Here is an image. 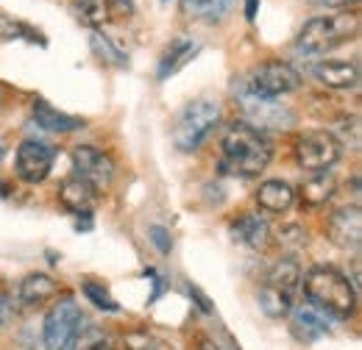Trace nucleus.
Here are the masks:
<instances>
[{
  "label": "nucleus",
  "mask_w": 362,
  "mask_h": 350,
  "mask_svg": "<svg viewBox=\"0 0 362 350\" xmlns=\"http://www.w3.org/2000/svg\"><path fill=\"white\" fill-rule=\"evenodd\" d=\"M223 170L240 178H257L265 173V167L271 164L273 147L268 136L245 123H234L226 131L223 142Z\"/></svg>",
  "instance_id": "obj_1"
},
{
  "label": "nucleus",
  "mask_w": 362,
  "mask_h": 350,
  "mask_svg": "<svg viewBox=\"0 0 362 350\" xmlns=\"http://www.w3.org/2000/svg\"><path fill=\"white\" fill-rule=\"evenodd\" d=\"M8 192H11V186H8L6 181H0V200H6V198H8Z\"/></svg>",
  "instance_id": "obj_32"
},
{
  "label": "nucleus",
  "mask_w": 362,
  "mask_h": 350,
  "mask_svg": "<svg viewBox=\"0 0 362 350\" xmlns=\"http://www.w3.org/2000/svg\"><path fill=\"white\" fill-rule=\"evenodd\" d=\"M340 156H343L340 139L323 128L301 133L296 142V162L310 173H323V170L334 167L340 162Z\"/></svg>",
  "instance_id": "obj_7"
},
{
  "label": "nucleus",
  "mask_w": 362,
  "mask_h": 350,
  "mask_svg": "<svg viewBox=\"0 0 362 350\" xmlns=\"http://www.w3.org/2000/svg\"><path fill=\"white\" fill-rule=\"evenodd\" d=\"M259 306L268 317H287L293 311V295L290 292H281L276 286H262L259 289Z\"/></svg>",
  "instance_id": "obj_24"
},
{
  "label": "nucleus",
  "mask_w": 362,
  "mask_h": 350,
  "mask_svg": "<svg viewBox=\"0 0 362 350\" xmlns=\"http://www.w3.org/2000/svg\"><path fill=\"white\" fill-rule=\"evenodd\" d=\"M81 322H84V314H81V306L76 303V298H62L59 303H53L45 317V328H42L45 348L67 350L70 342L76 339Z\"/></svg>",
  "instance_id": "obj_8"
},
{
  "label": "nucleus",
  "mask_w": 362,
  "mask_h": 350,
  "mask_svg": "<svg viewBox=\"0 0 362 350\" xmlns=\"http://www.w3.org/2000/svg\"><path fill=\"white\" fill-rule=\"evenodd\" d=\"M326 234L337 248H360L362 242V212L357 203L351 206H340L337 212H332V217L326 222Z\"/></svg>",
  "instance_id": "obj_11"
},
{
  "label": "nucleus",
  "mask_w": 362,
  "mask_h": 350,
  "mask_svg": "<svg viewBox=\"0 0 362 350\" xmlns=\"http://www.w3.org/2000/svg\"><path fill=\"white\" fill-rule=\"evenodd\" d=\"M132 11H134L132 0H76L73 3L76 20L81 25H87V28H95V31L100 25H106L109 20L123 17V14H132Z\"/></svg>",
  "instance_id": "obj_12"
},
{
  "label": "nucleus",
  "mask_w": 362,
  "mask_h": 350,
  "mask_svg": "<svg viewBox=\"0 0 362 350\" xmlns=\"http://www.w3.org/2000/svg\"><path fill=\"white\" fill-rule=\"evenodd\" d=\"M313 76L326 89H357L360 84V70L354 61H317Z\"/></svg>",
  "instance_id": "obj_15"
},
{
  "label": "nucleus",
  "mask_w": 362,
  "mask_h": 350,
  "mask_svg": "<svg viewBox=\"0 0 362 350\" xmlns=\"http://www.w3.org/2000/svg\"><path fill=\"white\" fill-rule=\"evenodd\" d=\"M231 8V0H181V11L201 23H221Z\"/></svg>",
  "instance_id": "obj_23"
},
{
  "label": "nucleus",
  "mask_w": 362,
  "mask_h": 350,
  "mask_svg": "<svg viewBox=\"0 0 362 350\" xmlns=\"http://www.w3.org/2000/svg\"><path fill=\"white\" fill-rule=\"evenodd\" d=\"M221 123V106L212 97H198L187 103L173 123V145L181 153H192L204 145V139L218 128Z\"/></svg>",
  "instance_id": "obj_4"
},
{
  "label": "nucleus",
  "mask_w": 362,
  "mask_h": 350,
  "mask_svg": "<svg viewBox=\"0 0 362 350\" xmlns=\"http://www.w3.org/2000/svg\"><path fill=\"white\" fill-rule=\"evenodd\" d=\"M265 284L293 295L296 286L301 284V267H298V262H296L293 256H284V259H279V262L268 270V281H265Z\"/></svg>",
  "instance_id": "obj_22"
},
{
  "label": "nucleus",
  "mask_w": 362,
  "mask_h": 350,
  "mask_svg": "<svg viewBox=\"0 0 362 350\" xmlns=\"http://www.w3.org/2000/svg\"><path fill=\"white\" fill-rule=\"evenodd\" d=\"M296 203V192L290 183L284 181H265L259 189H257V206L262 212H271V215H284L290 212V206Z\"/></svg>",
  "instance_id": "obj_17"
},
{
  "label": "nucleus",
  "mask_w": 362,
  "mask_h": 350,
  "mask_svg": "<svg viewBox=\"0 0 362 350\" xmlns=\"http://www.w3.org/2000/svg\"><path fill=\"white\" fill-rule=\"evenodd\" d=\"M231 234H234V239H237L240 245H245V248H251V251H262V248L268 245V239H271V225L259 217V215L245 212V215L234 217Z\"/></svg>",
  "instance_id": "obj_16"
},
{
  "label": "nucleus",
  "mask_w": 362,
  "mask_h": 350,
  "mask_svg": "<svg viewBox=\"0 0 362 350\" xmlns=\"http://www.w3.org/2000/svg\"><path fill=\"white\" fill-rule=\"evenodd\" d=\"M6 150H8V147H6V142L0 139V162H3V156H6Z\"/></svg>",
  "instance_id": "obj_33"
},
{
  "label": "nucleus",
  "mask_w": 362,
  "mask_h": 350,
  "mask_svg": "<svg viewBox=\"0 0 362 350\" xmlns=\"http://www.w3.org/2000/svg\"><path fill=\"white\" fill-rule=\"evenodd\" d=\"M56 292H59V284L45 272H31L20 284V301L25 306H45L50 298H56Z\"/></svg>",
  "instance_id": "obj_20"
},
{
  "label": "nucleus",
  "mask_w": 362,
  "mask_h": 350,
  "mask_svg": "<svg viewBox=\"0 0 362 350\" xmlns=\"http://www.w3.org/2000/svg\"><path fill=\"white\" fill-rule=\"evenodd\" d=\"M92 42V50H95V56L103 61V64H112V67H129V56L117 47V44L112 42L106 34H100V31H92L90 37Z\"/></svg>",
  "instance_id": "obj_25"
},
{
  "label": "nucleus",
  "mask_w": 362,
  "mask_h": 350,
  "mask_svg": "<svg viewBox=\"0 0 362 350\" xmlns=\"http://www.w3.org/2000/svg\"><path fill=\"white\" fill-rule=\"evenodd\" d=\"M334 189H337V178L329 173V170H323V173L307 175L304 183L298 186V195H301L304 206H313L315 209V206L326 203L334 195Z\"/></svg>",
  "instance_id": "obj_21"
},
{
  "label": "nucleus",
  "mask_w": 362,
  "mask_h": 350,
  "mask_svg": "<svg viewBox=\"0 0 362 350\" xmlns=\"http://www.w3.org/2000/svg\"><path fill=\"white\" fill-rule=\"evenodd\" d=\"M304 295H307V303H313L317 311L334 320H346L357 308L354 284L332 264H315L304 275Z\"/></svg>",
  "instance_id": "obj_2"
},
{
  "label": "nucleus",
  "mask_w": 362,
  "mask_h": 350,
  "mask_svg": "<svg viewBox=\"0 0 362 350\" xmlns=\"http://www.w3.org/2000/svg\"><path fill=\"white\" fill-rule=\"evenodd\" d=\"M73 167H76V175L87 181L95 192L109 189L115 181V162L103 150L90 147V145H78L73 150Z\"/></svg>",
  "instance_id": "obj_9"
},
{
  "label": "nucleus",
  "mask_w": 362,
  "mask_h": 350,
  "mask_svg": "<svg viewBox=\"0 0 362 350\" xmlns=\"http://www.w3.org/2000/svg\"><path fill=\"white\" fill-rule=\"evenodd\" d=\"M326 8H337V11H346L349 6H357L360 0H320Z\"/></svg>",
  "instance_id": "obj_29"
},
{
  "label": "nucleus",
  "mask_w": 362,
  "mask_h": 350,
  "mask_svg": "<svg viewBox=\"0 0 362 350\" xmlns=\"http://www.w3.org/2000/svg\"><path fill=\"white\" fill-rule=\"evenodd\" d=\"M34 120L42 131L50 133H73L78 128H84V120L81 117H73V114H64L59 109H53L45 100H37L34 103Z\"/></svg>",
  "instance_id": "obj_18"
},
{
  "label": "nucleus",
  "mask_w": 362,
  "mask_h": 350,
  "mask_svg": "<svg viewBox=\"0 0 362 350\" xmlns=\"http://www.w3.org/2000/svg\"><path fill=\"white\" fill-rule=\"evenodd\" d=\"M53 162H56V150L45 142L25 139L17 147V175L25 183H42L53 170Z\"/></svg>",
  "instance_id": "obj_10"
},
{
  "label": "nucleus",
  "mask_w": 362,
  "mask_h": 350,
  "mask_svg": "<svg viewBox=\"0 0 362 350\" xmlns=\"http://www.w3.org/2000/svg\"><path fill=\"white\" fill-rule=\"evenodd\" d=\"M257 6H259V0H245V20L254 23V17H257Z\"/></svg>",
  "instance_id": "obj_30"
},
{
  "label": "nucleus",
  "mask_w": 362,
  "mask_h": 350,
  "mask_svg": "<svg viewBox=\"0 0 362 350\" xmlns=\"http://www.w3.org/2000/svg\"><path fill=\"white\" fill-rule=\"evenodd\" d=\"M6 317H8V298L0 292V325L6 322Z\"/></svg>",
  "instance_id": "obj_31"
},
{
  "label": "nucleus",
  "mask_w": 362,
  "mask_h": 350,
  "mask_svg": "<svg viewBox=\"0 0 362 350\" xmlns=\"http://www.w3.org/2000/svg\"><path fill=\"white\" fill-rule=\"evenodd\" d=\"M95 195H98V192L92 189L87 181H81L78 175L64 178L62 186H59V200H62V206H64L67 212L78 215V217H90L92 215L95 200H98Z\"/></svg>",
  "instance_id": "obj_13"
},
{
  "label": "nucleus",
  "mask_w": 362,
  "mask_h": 350,
  "mask_svg": "<svg viewBox=\"0 0 362 350\" xmlns=\"http://www.w3.org/2000/svg\"><path fill=\"white\" fill-rule=\"evenodd\" d=\"M84 295H87V298H90L92 303L100 308V311H117L115 298H112V295H109V289H106V286H100V284L84 281Z\"/></svg>",
  "instance_id": "obj_27"
},
{
  "label": "nucleus",
  "mask_w": 362,
  "mask_h": 350,
  "mask_svg": "<svg viewBox=\"0 0 362 350\" xmlns=\"http://www.w3.org/2000/svg\"><path fill=\"white\" fill-rule=\"evenodd\" d=\"M234 100L243 109L245 126H251L257 131H284L293 126L290 109L279 106L271 97H259V95L248 92L243 81H234Z\"/></svg>",
  "instance_id": "obj_5"
},
{
  "label": "nucleus",
  "mask_w": 362,
  "mask_h": 350,
  "mask_svg": "<svg viewBox=\"0 0 362 350\" xmlns=\"http://www.w3.org/2000/svg\"><path fill=\"white\" fill-rule=\"evenodd\" d=\"M67 350H115V342H112V337L106 331L90 325L87 331H78L76 334V339L70 342Z\"/></svg>",
  "instance_id": "obj_26"
},
{
  "label": "nucleus",
  "mask_w": 362,
  "mask_h": 350,
  "mask_svg": "<svg viewBox=\"0 0 362 350\" xmlns=\"http://www.w3.org/2000/svg\"><path fill=\"white\" fill-rule=\"evenodd\" d=\"M248 92H254V95H259V97H281V95H287V92H296V89L301 87V73L293 67V64H287V61H262V64H257L245 78H240Z\"/></svg>",
  "instance_id": "obj_6"
},
{
  "label": "nucleus",
  "mask_w": 362,
  "mask_h": 350,
  "mask_svg": "<svg viewBox=\"0 0 362 350\" xmlns=\"http://www.w3.org/2000/svg\"><path fill=\"white\" fill-rule=\"evenodd\" d=\"M357 31H360V20H357V14H349V11L326 14V17H313L301 28L296 44L307 56H320V53L334 50L337 44L354 40Z\"/></svg>",
  "instance_id": "obj_3"
},
{
  "label": "nucleus",
  "mask_w": 362,
  "mask_h": 350,
  "mask_svg": "<svg viewBox=\"0 0 362 350\" xmlns=\"http://www.w3.org/2000/svg\"><path fill=\"white\" fill-rule=\"evenodd\" d=\"M151 239H153V245H156V251L159 253H170V248H173V239H170V234L162 228V225H151Z\"/></svg>",
  "instance_id": "obj_28"
},
{
  "label": "nucleus",
  "mask_w": 362,
  "mask_h": 350,
  "mask_svg": "<svg viewBox=\"0 0 362 350\" xmlns=\"http://www.w3.org/2000/svg\"><path fill=\"white\" fill-rule=\"evenodd\" d=\"M290 317H293V331H296L301 339H307V342H313L317 337L329 334V317H326L323 311H317L313 303H304V306H298V308L293 306Z\"/></svg>",
  "instance_id": "obj_19"
},
{
  "label": "nucleus",
  "mask_w": 362,
  "mask_h": 350,
  "mask_svg": "<svg viewBox=\"0 0 362 350\" xmlns=\"http://www.w3.org/2000/svg\"><path fill=\"white\" fill-rule=\"evenodd\" d=\"M198 53H201V44L195 42V40H189V37H179V40H173V42L165 47L162 59H159V67H156L159 81H168L170 76H176V73L184 70V67H187Z\"/></svg>",
  "instance_id": "obj_14"
}]
</instances>
